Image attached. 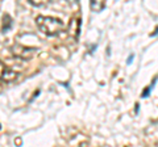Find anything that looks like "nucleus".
<instances>
[{"mask_svg":"<svg viewBox=\"0 0 158 147\" xmlns=\"http://www.w3.org/2000/svg\"><path fill=\"white\" fill-rule=\"evenodd\" d=\"M79 29H81V18L73 17V20L69 24V34L77 40V37L79 36Z\"/></svg>","mask_w":158,"mask_h":147,"instance_id":"20e7f679","label":"nucleus"},{"mask_svg":"<svg viewBox=\"0 0 158 147\" xmlns=\"http://www.w3.org/2000/svg\"><path fill=\"white\" fill-rule=\"evenodd\" d=\"M66 2H67V3H70V4H74V3H77L78 0H66Z\"/></svg>","mask_w":158,"mask_h":147,"instance_id":"0eeeda50","label":"nucleus"},{"mask_svg":"<svg viewBox=\"0 0 158 147\" xmlns=\"http://www.w3.org/2000/svg\"><path fill=\"white\" fill-rule=\"evenodd\" d=\"M28 2L34 7H42V6H45L49 0H28Z\"/></svg>","mask_w":158,"mask_h":147,"instance_id":"423d86ee","label":"nucleus"},{"mask_svg":"<svg viewBox=\"0 0 158 147\" xmlns=\"http://www.w3.org/2000/svg\"><path fill=\"white\" fill-rule=\"evenodd\" d=\"M37 51H38L37 49L24 46V45H20V43H13L11 46V54L15 58H19V59H21V61L32 59Z\"/></svg>","mask_w":158,"mask_h":147,"instance_id":"f03ea898","label":"nucleus"},{"mask_svg":"<svg viewBox=\"0 0 158 147\" xmlns=\"http://www.w3.org/2000/svg\"><path fill=\"white\" fill-rule=\"evenodd\" d=\"M36 25L38 28V30L48 37L58 36L65 29V24H63L61 18L52 17V16H42V14L36 17Z\"/></svg>","mask_w":158,"mask_h":147,"instance_id":"f257e3e1","label":"nucleus"},{"mask_svg":"<svg viewBox=\"0 0 158 147\" xmlns=\"http://www.w3.org/2000/svg\"><path fill=\"white\" fill-rule=\"evenodd\" d=\"M19 77V72L9 68L4 63H2V81L4 83H12Z\"/></svg>","mask_w":158,"mask_h":147,"instance_id":"7ed1b4c3","label":"nucleus"},{"mask_svg":"<svg viewBox=\"0 0 158 147\" xmlns=\"http://www.w3.org/2000/svg\"><path fill=\"white\" fill-rule=\"evenodd\" d=\"M12 18H11V16L9 14H4L3 16V25H2V30H3V33H7L9 29H11V26H12Z\"/></svg>","mask_w":158,"mask_h":147,"instance_id":"39448f33","label":"nucleus"}]
</instances>
